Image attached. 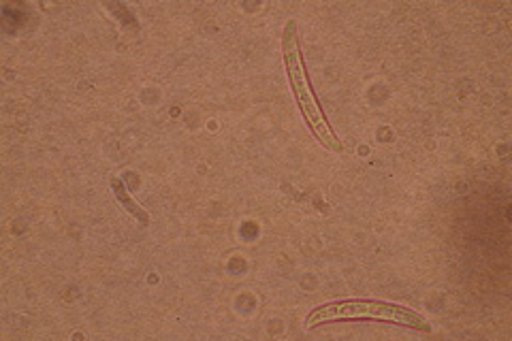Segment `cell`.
Masks as SVG:
<instances>
[{
  "label": "cell",
  "mask_w": 512,
  "mask_h": 341,
  "mask_svg": "<svg viewBox=\"0 0 512 341\" xmlns=\"http://www.w3.org/2000/svg\"><path fill=\"white\" fill-rule=\"evenodd\" d=\"M111 186H114V190H116V194H118V199H122V201H124L126 209H128V211H133L135 216H139L143 224H148V214H146V211H141V209H139V207H137V205H135L131 199H128V194H126L124 186H122L118 180L111 182Z\"/></svg>",
  "instance_id": "3957f363"
},
{
  "label": "cell",
  "mask_w": 512,
  "mask_h": 341,
  "mask_svg": "<svg viewBox=\"0 0 512 341\" xmlns=\"http://www.w3.org/2000/svg\"><path fill=\"white\" fill-rule=\"evenodd\" d=\"M346 322V320H374V322H389L399 324V327H408L414 331L429 333V322L412 312L410 307L395 305L387 301H372V299H348V301H335L320 305L306 318V327L314 329L318 324L329 322Z\"/></svg>",
  "instance_id": "7a4b0ae2"
},
{
  "label": "cell",
  "mask_w": 512,
  "mask_h": 341,
  "mask_svg": "<svg viewBox=\"0 0 512 341\" xmlns=\"http://www.w3.org/2000/svg\"><path fill=\"white\" fill-rule=\"evenodd\" d=\"M282 52H284V62H286V73L288 79H291V86L295 92L297 105L306 118L308 126L312 128L314 137L318 139L320 145H325L327 150L331 152H342L344 145L342 141L335 137L333 128L329 126L323 109H320L314 90L310 86V77L306 71V64H303V56H301V45H299V37H297V24L288 22L284 28V39H282Z\"/></svg>",
  "instance_id": "6da1fadb"
}]
</instances>
